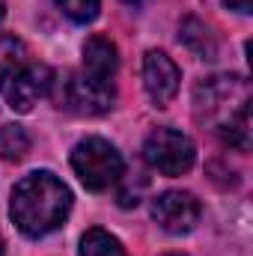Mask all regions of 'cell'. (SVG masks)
<instances>
[{"label":"cell","mask_w":253,"mask_h":256,"mask_svg":"<svg viewBox=\"0 0 253 256\" xmlns=\"http://www.w3.org/2000/svg\"><path fill=\"white\" fill-rule=\"evenodd\" d=\"M196 120L212 126L224 143L238 152L250 149V86L238 74L206 78L194 92Z\"/></svg>","instance_id":"cell-1"},{"label":"cell","mask_w":253,"mask_h":256,"mask_svg":"<svg viewBox=\"0 0 253 256\" xmlns=\"http://www.w3.org/2000/svg\"><path fill=\"white\" fill-rule=\"evenodd\" d=\"M68 212H72V191L48 170L24 176L12 188L9 214H12L15 226L30 238L60 230Z\"/></svg>","instance_id":"cell-2"},{"label":"cell","mask_w":253,"mask_h":256,"mask_svg":"<svg viewBox=\"0 0 253 256\" xmlns=\"http://www.w3.org/2000/svg\"><path fill=\"white\" fill-rule=\"evenodd\" d=\"M48 96L57 102V108H63L68 114H78V116L108 114L114 108V98H116L114 80H98V78L86 74L84 68L54 74V84H51Z\"/></svg>","instance_id":"cell-3"},{"label":"cell","mask_w":253,"mask_h":256,"mask_svg":"<svg viewBox=\"0 0 253 256\" xmlns=\"http://www.w3.org/2000/svg\"><path fill=\"white\" fill-rule=\"evenodd\" d=\"M72 167H74L78 179L84 182V188H90V191H108L110 185H116L122 179V170H126L116 146L102 137L80 140L72 152Z\"/></svg>","instance_id":"cell-4"},{"label":"cell","mask_w":253,"mask_h":256,"mask_svg":"<svg viewBox=\"0 0 253 256\" xmlns=\"http://www.w3.org/2000/svg\"><path fill=\"white\" fill-rule=\"evenodd\" d=\"M51 84H54V72L45 63H36L33 57L27 63L9 68L6 74H0V92L6 104L18 114L33 110V104L51 92Z\"/></svg>","instance_id":"cell-5"},{"label":"cell","mask_w":253,"mask_h":256,"mask_svg":"<svg viewBox=\"0 0 253 256\" xmlns=\"http://www.w3.org/2000/svg\"><path fill=\"white\" fill-rule=\"evenodd\" d=\"M143 158L152 170L164 173V176H182L194 167L196 149L182 131L173 128H158L146 137L143 143Z\"/></svg>","instance_id":"cell-6"},{"label":"cell","mask_w":253,"mask_h":256,"mask_svg":"<svg viewBox=\"0 0 253 256\" xmlns=\"http://www.w3.org/2000/svg\"><path fill=\"white\" fill-rule=\"evenodd\" d=\"M152 218L158 220L161 230H167L173 236H182V232H190L196 226V220H200V202L188 191H167V194H161V196H155Z\"/></svg>","instance_id":"cell-7"},{"label":"cell","mask_w":253,"mask_h":256,"mask_svg":"<svg viewBox=\"0 0 253 256\" xmlns=\"http://www.w3.org/2000/svg\"><path fill=\"white\" fill-rule=\"evenodd\" d=\"M179 80H182L179 66L173 63L164 51H149L143 57V86H146L149 98L158 108H164L179 92Z\"/></svg>","instance_id":"cell-8"},{"label":"cell","mask_w":253,"mask_h":256,"mask_svg":"<svg viewBox=\"0 0 253 256\" xmlns=\"http://www.w3.org/2000/svg\"><path fill=\"white\" fill-rule=\"evenodd\" d=\"M120 68V57H116V45L104 36H92L84 45V72L98 78V80H114Z\"/></svg>","instance_id":"cell-9"},{"label":"cell","mask_w":253,"mask_h":256,"mask_svg":"<svg viewBox=\"0 0 253 256\" xmlns=\"http://www.w3.org/2000/svg\"><path fill=\"white\" fill-rule=\"evenodd\" d=\"M179 36H182V42L188 45L190 51H194L196 57H202V60H212V57L218 54V42H214L212 30H208L202 21H196V18H185V21H182Z\"/></svg>","instance_id":"cell-10"},{"label":"cell","mask_w":253,"mask_h":256,"mask_svg":"<svg viewBox=\"0 0 253 256\" xmlns=\"http://www.w3.org/2000/svg\"><path fill=\"white\" fill-rule=\"evenodd\" d=\"M80 256H128L116 236L104 230H90L80 238Z\"/></svg>","instance_id":"cell-11"},{"label":"cell","mask_w":253,"mask_h":256,"mask_svg":"<svg viewBox=\"0 0 253 256\" xmlns=\"http://www.w3.org/2000/svg\"><path fill=\"white\" fill-rule=\"evenodd\" d=\"M30 152V137L21 126L0 128V158L3 161H21Z\"/></svg>","instance_id":"cell-12"},{"label":"cell","mask_w":253,"mask_h":256,"mask_svg":"<svg viewBox=\"0 0 253 256\" xmlns=\"http://www.w3.org/2000/svg\"><path fill=\"white\" fill-rule=\"evenodd\" d=\"M27 60H30V48L18 36H0V74H6L9 68L27 63Z\"/></svg>","instance_id":"cell-13"},{"label":"cell","mask_w":253,"mask_h":256,"mask_svg":"<svg viewBox=\"0 0 253 256\" xmlns=\"http://www.w3.org/2000/svg\"><path fill=\"white\" fill-rule=\"evenodd\" d=\"M54 3L63 9L72 21H78V24L92 21L98 15V6H102V0H54Z\"/></svg>","instance_id":"cell-14"},{"label":"cell","mask_w":253,"mask_h":256,"mask_svg":"<svg viewBox=\"0 0 253 256\" xmlns=\"http://www.w3.org/2000/svg\"><path fill=\"white\" fill-rule=\"evenodd\" d=\"M230 9H236V12H242V15H248L253 9V0H224Z\"/></svg>","instance_id":"cell-15"},{"label":"cell","mask_w":253,"mask_h":256,"mask_svg":"<svg viewBox=\"0 0 253 256\" xmlns=\"http://www.w3.org/2000/svg\"><path fill=\"white\" fill-rule=\"evenodd\" d=\"M122 3H128V6H140L143 0H122Z\"/></svg>","instance_id":"cell-16"},{"label":"cell","mask_w":253,"mask_h":256,"mask_svg":"<svg viewBox=\"0 0 253 256\" xmlns=\"http://www.w3.org/2000/svg\"><path fill=\"white\" fill-rule=\"evenodd\" d=\"M0 18H3V0H0Z\"/></svg>","instance_id":"cell-17"},{"label":"cell","mask_w":253,"mask_h":256,"mask_svg":"<svg viewBox=\"0 0 253 256\" xmlns=\"http://www.w3.org/2000/svg\"><path fill=\"white\" fill-rule=\"evenodd\" d=\"M167 256H185V254H167Z\"/></svg>","instance_id":"cell-18"},{"label":"cell","mask_w":253,"mask_h":256,"mask_svg":"<svg viewBox=\"0 0 253 256\" xmlns=\"http://www.w3.org/2000/svg\"><path fill=\"white\" fill-rule=\"evenodd\" d=\"M0 256H3V242H0Z\"/></svg>","instance_id":"cell-19"}]
</instances>
